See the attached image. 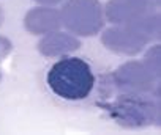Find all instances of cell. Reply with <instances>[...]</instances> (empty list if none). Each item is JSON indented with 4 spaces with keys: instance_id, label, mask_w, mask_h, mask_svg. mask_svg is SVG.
Here are the masks:
<instances>
[{
    "instance_id": "cell-1",
    "label": "cell",
    "mask_w": 161,
    "mask_h": 135,
    "mask_svg": "<svg viewBox=\"0 0 161 135\" xmlns=\"http://www.w3.org/2000/svg\"><path fill=\"white\" fill-rule=\"evenodd\" d=\"M97 83L90 64L79 57H60L47 72L51 91L65 101H82L90 96Z\"/></svg>"
},
{
    "instance_id": "cell-2",
    "label": "cell",
    "mask_w": 161,
    "mask_h": 135,
    "mask_svg": "<svg viewBox=\"0 0 161 135\" xmlns=\"http://www.w3.org/2000/svg\"><path fill=\"white\" fill-rule=\"evenodd\" d=\"M159 14L155 11L104 30L101 35V42L106 46V49L115 53L133 57L147 47L148 42L156 41L159 38Z\"/></svg>"
},
{
    "instance_id": "cell-3",
    "label": "cell",
    "mask_w": 161,
    "mask_h": 135,
    "mask_svg": "<svg viewBox=\"0 0 161 135\" xmlns=\"http://www.w3.org/2000/svg\"><path fill=\"white\" fill-rule=\"evenodd\" d=\"M111 118L128 129L150 126L159 119L158 91L155 93H120L103 104Z\"/></svg>"
},
{
    "instance_id": "cell-4",
    "label": "cell",
    "mask_w": 161,
    "mask_h": 135,
    "mask_svg": "<svg viewBox=\"0 0 161 135\" xmlns=\"http://www.w3.org/2000/svg\"><path fill=\"white\" fill-rule=\"evenodd\" d=\"M60 19L69 33L92 36L104 24V10L98 0H66L60 10Z\"/></svg>"
},
{
    "instance_id": "cell-5",
    "label": "cell",
    "mask_w": 161,
    "mask_h": 135,
    "mask_svg": "<svg viewBox=\"0 0 161 135\" xmlns=\"http://www.w3.org/2000/svg\"><path fill=\"white\" fill-rule=\"evenodd\" d=\"M112 88L120 93H152L158 91V80L144 61H126L106 77Z\"/></svg>"
},
{
    "instance_id": "cell-6",
    "label": "cell",
    "mask_w": 161,
    "mask_h": 135,
    "mask_svg": "<svg viewBox=\"0 0 161 135\" xmlns=\"http://www.w3.org/2000/svg\"><path fill=\"white\" fill-rule=\"evenodd\" d=\"M159 0H109L104 8V14L109 22L119 25L134 21L148 13L158 11Z\"/></svg>"
},
{
    "instance_id": "cell-7",
    "label": "cell",
    "mask_w": 161,
    "mask_h": 135,
    "mask_svg": "<svg viewBox=\"0 0 161 135\" xmlns=\"http://www.w3.org/2000/svg\"><path fill=\"white\" fill-rule=\"evenodd\" d=\"M24 25L32 35H47L62 27L60 11L52 7H36L25 14Z\"/></svg>"
},
{
    "instance_id": "cell-8",
    "label": "cell",
    "mask_w": 161,
    "mask_h": 135,
    "mask_svg": "<svg viewBox=\"0 0 161 135\" xmlns=\"http://www.w3.org/2000/svg\"><path fill=\"white\" fill-rule=\"evenodd\" d=\"M79 46L80 41L76 38V35L55 30L43 36V39L38 42V50L44 57H66L77 50Z\"/></svg>"
},
{
    "instance_id": "cell-9",
    "label": "cell",
    "mask_w": 161,
    "mask_h": 135,
    "mask_svg": "<svg viewBox=\"0 0 161 135\" xmlns=\"http://www.w3.org/2000/svg\"><path fill=\"white\" fill-rule=\"evenodd\" d=\"M159 58H161V47L158 44H155V46H152L147 50V53H145V57L142 60L145 63V66L156 77H159V74H161V60Z\"/></svg>"
},
{
    "instance_id": "cell-10",
    "label": "cell",
    "mask_w": 161,
    "mask_h": 135,
    "mask_svg": "<svg viewBox=\"0 0 161 135\" xmlns=\"http://www.w3.org/2000/svg\"><path fill=\"white\" fill-rule=\"evenodd\" d=\"M11 41L7 39L5 36H0V61L5 60L8 57V53L11 52Z\"/></svg>"
},
{
    "instance_id": "cell-11",
    "label": "cell",
    "mask_w": 161,
    "mask_h": 135,
    "mask_svg": "<svg viewBox=\"0 0 161 135\" xmlns=\"http://www.w3.org/2000/svg\"><path fill=\"white\" fill-rule=\"evenodd\" d=\"M33 2H36L41 7H54V5H58L60 2H63V0H33Z\"/></svg>"
},
{
    "instance_id": "cell-12",
    "label": "cell",
    "mask_w": 161,
    "mask_h": 135,
    "mask_svg": "<svg viewBox=\"0 0 161 135\" xmlns=\"http://www.w3.org/2000/svg\"><path fill=\"white\" fill-rule=\"evenodd\" d=\"M2 21H3V11H2V8H0V24H2Z\"/></svg>"
},
{
    "instance_id": "cell-13",
    "label": "cell",
    "mask_w": 161,
    "mask_h": 135,
    "mask_svg": "<svg viewBox=\"0 0 161 135\" xmlns=\"http://www.w3.org/2000/svg\"><path fill=\"white\" fill-rule=\"evenodd\" d=\"M0 80H2V72H0Z\"/></svg>"
}]
</instances>
